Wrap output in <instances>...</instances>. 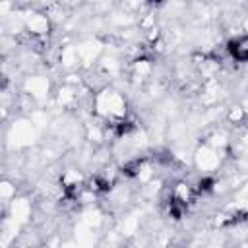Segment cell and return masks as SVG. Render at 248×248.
<instances>
[{
  "instance_id": "6da1fadb",
  "label": "cell",
  "mask_w": 248,
  "mask_h": 248,
  "mask_svg": "<svg viewBox=\"0 0 248 248\" xmlns=\"http://www.w3.org/2000/svg\"><path fill=\"white\" fill-rule=\"evenodd\" d=\"M227 50L236 62H248V37H234L229 41Z\"/></svg>"
}]
</instances>
